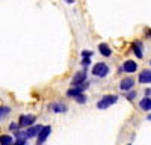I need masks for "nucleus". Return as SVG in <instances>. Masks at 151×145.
Listing matches in <instances>:
<instances>
[{"label":"nucleus","mask_w":151,"mask_h":145,"mask_svg":"<svg viewBox=\"0 0 151 145\" xmlns=\"http://www.w3.org/2000/svg\"><path fill=\"white\" fill-rule=\"evenodd\" d=\"M42 127L41 126H35V127H27V130H24V131H17V136L18 139H29V138H33L36 136L38 133H40Z\"/></svg>","instance_id":"obj_1"},{"label":"nucleus","mask_w":151,"mask_h":145,"mask_svg":"<svg viewBox=\"0 0 151 145\" xmlns=\"http://www.w3.org/2000/svg\"><path fill=\"white\" fill-rule=\"evenodd\" d=\"M92 74L97 76V77H106L109 74V67L104 62H98L92 68Z\"/></svg>","instance_id":"obj_2"},{"label":"nucleus","mask_w":151,"mask_h":145,"mask_svg":"<svg viewBox=\"0 0 151 145\" xmlns=\"http://www.w3.org/2000/svg\"><path fill=\"white\" fill-rule=\"evenodd\" d=\"M116 100H118V97H116V95H104L103 98L97 103V107H98V109H107L109 106L115 104Z\"/></svg>","instance_id":"obj_3"},{"label":"nucleus","mask_w":151,"mask_h":145,"mask_svg":"<svg viewBox=\"0 0 151 145\" xmlns=\"http://www.w3.org/2000/svg\"><path fill=\"white\" fill-rule=\"evenodd\" d=\"M88 86H89V83H88V82H85V83H82V85H76L74 88L68 89L67 95H68V97H76V95H79V94H83V91H85Z\"/></svg>","instance_id":"obj_4"},{"label":"nucleus","mask_w":151,"mask_h":145,"mask_svg":"<svg viewBox=\"0 0 151 145\" xmlns=\"http://www.w3.org/2000/svg\"><path fill=\"white\" fill-rule=\"evenodd\" d=\"M52 133V127L50 126H45L40 130V133H38V145H42L45 142V139L48 138V135Z\"/></svg>","instance_id":"obj_5"},{"label":"nucleus","mask_w":151,"mask_h":145,"mask_svg":"<svg viewBox=\"0 0 151 145\" xmlns=\"http://www.w3.org/2000/svg\"><path fill=\"white\" fill-rule=\"evenodd\" d=\"M35 116L33 115H23L21 118H20V127H30L33 123H35Z\"/></svg>","instance_id":"obj_6"},{"label":"nucleus","mask_w":151,"mask_h":145,"mask_svg":"<svg viewBox=\"0 0 151 145\" xmlns=\"http://www.w3.org/2000/svg\"><path fill=\"white\" fill-rule=\"evenodd\" d=\"M86 82V71L83 70V71H79V72H76V76L73 77V85L76 86V85H82V83H85Z\"/></svg>","instance_id":"obj_7"},{"label":"nucleus","mask_w":151,"mask_h":145,"mask_svg":"<svg viewBox=\"0 0 151 145\" xmlns=\"http://www.w3.org/2000/svg\"><path fill=\"white\" fill-rule=\"evenodd\" d=\"M121 70L125 71V72H134L137 70V64L134 62V60H125Z\"/></svg>","instance_id":"obj_8"},{"label":"nucleus","mask_w":151,"mask_h":145,"mask_svg":"<svg viewBox=\"0 0 151 145\" xmlns=\"http://www.w3.org/2000/svg\"><path fill=\"white\" fill-rule=\"evenodd\" d=\"M134 86V80L133 79H124V80H121V83H119V89L121 91H129V89H132Z\"/></svg>","instance_id":"obj_9"},{"label":"nucleus","mask_w":151,"mask_h":145,"mask_svg":"<svg viewBox=\"0 0 151 145\" xmlns=\"http://www.w3.org/2000/svg\"><path fill=\"white\" fill-rule=\"evenodd\" d=\"M139 83H151V70H144L139 74Z\"/></svg>","instance_id":"obj_10"},{"label":"nucleus","mask_w":151,"mask_h":145,"mask_svg":"<svg viewBox=\"0 0 151 145\" xmlns=\"http://www.w3.org/2000/svg\"><path fill=\"white\" fill-rule=\"evenodd\" d=\"M98 50H100V53H101L103 56H106V57L112 55V50H110V47L107 44H100L98 45Z\"/></svg>","instance_id":"obj_11"},{"label":"nucleus","mask_w":151,"mask_h":145,"mask_svg":"<svg viewBox=\"0 0 151 145\" xmlns=\"http://www.w3.org/2000/svg\"><path fill=\"white\" fill-rule=\"evenodd\" d=\"M139 107L142 109V111H151V98L145 97L144 100H141V103H139Z\"/></svg>","instance_id":"obj_12"},{"label":"nucleus","mask_w":151,"mask_h":145,"mask_svg":"<svg viewBox=\"0 0 151 145\" xmlns=\"http://www.w3.org/2000/svg\"><path fill=\"white\" fill-rule=\"evenodd\" d=\"M133 52H134L136 57H142V56H144V53H142V44H141L139 41L133 44Z\"/></svg>","instance_id":"obj_13"},{"label":"nucleus","mask_w":151,"mask_h":145,"mask_svg":"<svg viewBox=\"0 0 151 145\" xmlns=\"http://www.w3.org/2000/svg\"><path fill=\"white\" fill-rule=\"evenodd\" d=\"M52 107L53 112H58V113H62V112H67V106L65 104H60V103H56V104H52L50 106Z\"/></svg>","instance_id":"obj_14"},{"label":"nucleus","mask_w":151,"mask_h":145,"mask_svg":"<svg viewBox=\"0 0 151 145\" xmlns=\"http://www.w3.org/2000/svg\"><path fill=\"white\" fill-rule=\"evenodd\" d=\"M11 112V109L8 106H0V121H2L3 118H6Z\"/></svg>","instance_id":"obj_15"},{"label":"nucleus","mask_w":151,"mask_h":145,"mask_svg":"<svg viewBox=\"0 0 151 145\" xmlns=\"http://www.w3.org/2000/svg\"><path fill=\"white\" fill-rule=\"evenodd\" d=\"M12 142V138L8 136V135H3V136H0V145H11Z\"/></svg>","instance_id":"obj_16"},{"label":"nucleus","mask_w":151,"mask_h":145,"mask_svg":"<svg viewBox=\"0 0 151 145\" xmlns=\"http://www.w3.org/2000/svg\"><path fill=\"white\" fill-rule=\"evenodd\" d=\"M74 98H76V101H77L79 104H83V103H86V95H85V94H79V95H76Z\"/></svg>","instance_id":"obj_17"},{"label":"nucleus","mask_w":151,"mask_h":145,"mask_svg":"<svg viewBox=\"0 0 151 145\" xmlns=\"http://www.w3.org/2000/svg\"><path fill=\"white\" fill-rule=\"evenodd\" d=\"M11 145H26V139H17L15 142H12Z\"/></svg>","instance_id":"obj_18"},{"label":"nucleus","mask_w":151,"mask_h":145,"mask_svg":"<svg viewBox=\"0 0 151 145\" xmlns=\"http://www.w3.org/2000/svg\"><path fill=\"white\" fill-rule=\"evenodd\" d=\"M9 128H11L12 131H15V133H17V131H18V128H20V126H18V124H15V123H12V124L9 126Z\"/></svg>","instance_id":"obj_19"},{"label":"nucleus","mask_w":151,"mask_h":145,"mask_svg":"<svg viewBox=\"0 0 151 145\" xmlns=\"http://www.w3.org/2000/svg\"><path fill=\"white\" fill-rule=\"evenodd\" d=\"M82 56H83V57H91V56H92V52L85 50V52H82Z\"/></svg>","instance_id":"obj_20"},{"label":"nucleus","mask_w":151,"mask_h":145,"mask_svg":"<svg viewBox=\"0 0 151 145\" xmlns=\"http://www.w3.org/2000/svg\"><path fill=\"white\" fill-rule=\"evenodd\" d=\"M82 64H83L85 67H86V65H89V64H91V59H89V57H83V60H82Z\"/></svg>","instance_id":"obj_21"},{"label":"nucleus","mask_w":151,"mask_h":145,"mask_svg":"<svg viewBox=\"0 0 151 145\" xmlns=\"http://www.w3.org/2000/svg\"><path fill=\"white\" fill-rule=\"evenodd\" d=\"M134 97H136V92H129V94H127V98H129V100H133Z\"/></svg>","instance_id":"obj_22"},{"label":"nucleus","mask_w":151,"mask_h":145,"mask_svg":"<svg viewBox=\"0 0 151 145\" xmlns=\"http://www.w3.org/2000/svg\"><path fill=\"white\" fill-rule=\"evenodd\" d=\"M145 94H147V97L151 95V89H145Z\"/></svg>","instance_id":"obj_23"},{"label":"nucleus","mask_w":151,"mask_h":145,"mask_svg":"<svg viewBox=\"0 0 151 145\" xmlns=\"http://www.w3.org/2000/svg\"><path fill=\"white\" fill-rule=\"evenodd\" d=\"M67 3H70V5H71V3H74V0H67Z\"/></svg>","instance_id":"obj_24"},{"label":"nucleus","mask_w":151,"mask_h":145,"mask_svg":"<svg viewBox=\"0 0 151 145\" xmlns=\"http://www.w3.org/2000/svg\"><path fill=\"white\" fill-rule=\"evenodd\" d=\"M148 119H150V121H151V115H148Z\"/></svg>","instance_id":"obj_25"},{"label":"nucleus","mask_w":151,"mask_h":145,"mask_svg":"<svg viewBox=\"0 0 151 145\" xmlns=\"http://www.w3.org/2000/svg\"><path fill=\"white\" fill-rule=\"evenodd\" d=\"M129 145H132V144H129Z\"/></svg>","instance_id":"obj_26"},{"label":"nucleus","mask_w":151,"mask_h":145,"mask_svg":"<svg viewBox=\"0 0 151 145\" xmlns=\"http://www.w3.org/2000/svg\"><path fill=\"white\" fill-rule=\"evenodd\" d=\"M150 64H151V62H150Z\"/></svg>","instance_id":"obj_27"}]
</instances>
